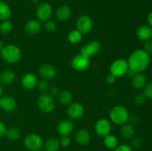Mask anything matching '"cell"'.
Wrapping results in <instances>:
<instances>
[{
  "label": "cell",
  "mask_w": 152,
  "mask_h": 151,
  "mask_svg": "<svg viewBox=\"0 0 152 151\" xmlns=\"http://www.w3.org/2000/svg\"><path fill=\"white\" fill-rule=\"evenodd\" d=\"M150 61V55L143 49H139L131 54L127 62L130 69L136 73H140L148 68Z\"/></svg>",
  "instance_id": "cell-1"
},
{
  "label": "cell",
  "mask_w": 152,
  "mask_h": 151,
  "mask_svg": "<svg viewBox=\"0 0 152 151\" xmlns=\"http://www.w3.org/2000/svg\"><path fill=\"white\" fill-rule=\"evenodd\" d=\"M111 121L117 125H123L129 121L130 115L125 107L117 105L111 110L109 113Z\"/></svg>",
  "instance_id": "cell-2"
},
{
  "label": "cell",
  "mask_w": 152,
  "mask_h": 151,
  "mask_svg": "<svg viewBox=\"0 0 152 151\" xmlns=\"http://www.w3.org/2000/svg\"><path fill=\"white\" fill-rule=\"evenodd\" d=\"M1 58L4 62L9 64H14L19 62L22 56V52L19 47L15 44L4 45L0 52Z\"/></svg>",
  "instance_id": "cell-3"
},
{
  "label": "cell",
  "mask_w": 152,
  "mask_h": 151,
  "mask_svg": "<svg viewBox=\"0 0 152 151\" xmlns=\"http://www.w3.org/2000/svg\"><path fill=\"white\" fill-rule=\"evenodd\" d=\"M37 105H38L40 110L42 111L43 113H49L54 110L56 103H55L53 98L50 94L43 93L38 98Z\"/></svg>",
  "instance_id": "cell-4"
},
{
  "label": "cell",
  "mask_w": 152,
  "mask_h": 151,
  "mask_svg": "<svg viewBox=\"0 0 152 151\" xmlns=\"http://www.w3.org/2000/svg\"><path fill=\"white\" fill-rule=\"evenodd\" d=\"M25 145L31 151H39L43 147L44 142L41 136L37 133H30L25 138Z\"/></svg>",
  "instance_id": "cell-5"
},
{
  "label": "cell",
  "mask_w": 152,
  "mask_h": 151,
  "mask_svg": "<svg viewBox=\"0 0 152 151\" xmlns=\"http://www.w3.org/2000/svg\"><path fill=\"white\" fill-rule=\"evenodd\" d=\"M129 69L128 62L125 59H117L114 61L110 66V73L116 78L126 75Z\"/></svg>",
  "instance_id": "cell-6"
},
{
  "label": "cell",
  "mask_w": 152,
  "mask_h": 151,
  "mask_svg": "<svg viewBox=\"0 0 152 151\" xmlns=\"http://www.w3.org/2000/svg\"><path fill=\"white\" fill-rule=\"evenodd\" d=\"M94 129L98 136L100 137H105L111 133L112 126L110 121L106 118H99L95 123Z\"/></svg>",
  "instance_id": "cell-7"
},
{
  "label": "cell",
  "mask_w": 152,
  "mask_h": 151,
  "mask_svg": "<svg viewBox=\"0 0 152 151\" xmlns=\"http://www.w3.org/2000/svg\"><path fill=\"white\" fill-rule=\"evenodd\" d=\"M91 64L90 58L83 54H78L74 56L71 60V66L77 71H84L89 67Z\"/></svg>",
  "instance_id": "cell-8"
},
{
  "label": "cell",
  "mask_w": 152,
  "mask_h": 151,
  "mask_svg": "<svg viewBox=\"0 0 152 151\" xmlns=\"http://www.w3.org/2000/svg\"><path fill=\"white\" fill-rule=\"evenodd\" d=\"M53 10L49 3L42 2L39 4L36 11V15L39 22H46L51 17Z\"/></svg>",
  "instance_id": "cell-9"
},
{
  "label": "cell",
  "mask_w": 152,
  "mask_h": 151,
  "mask_svg": "<svg viewBox=\"0 0 152 151\" xmlns=\"http://www.w3.org/2000/svg\"><path fill=\"white\" fill-rule=\"evenodd\" d=\"M85 109L83 105L80 102H74L68 105L67 109V114L70 118L74 120L80 119L84 114Z\"/></svg>",
  "instance_id": "cell-10"
},
{
  "label": "cell",
  "mask_w": 152,
  "mask_h": 151,
  "mask_svg": "<svg viewBox=\"0 0 152 151\" xmlns=\"http://www.w3.org/2000/svg\"><path fill=\"white\" fill-rule=\"evenodd\" d=\"M100 43L96 40H93L82 47V48L80 49V53L90 58L97 54L100 50Z\"/></svg>",
  "instance_id": "cell-11"
},
{
  "label": "cell",
  "mask_w": 152,
  "mask_h": 151,
  "mask_svg": "<svg viewBox=\"0 0 152 151\" xmlns=\"http://www.w3.org/2000/svg\"><path fill=\"white\" fill-rule=\"evenodd\" d=\"M93 28L92 19L87 15H83L78 19L77 22V30L82 34H87Z\"/></svg>",
  "instance_id": "cell-12"
},
{
  "label": "cell",
  "mask_w": 152,
  "mask_h": 151,
  "mask_svg": "<svg viewBox=\"0 0 152 151\" xmlns=\"http://www.w3.org/2000/svg\"><path fill=\"white\" fill-rule=\"evenodd\" d=\"M17 107L16 100L10 96H5L1 98V108L6 113H13Z\"/></svg>",
  "instance_id": "cell-13"
},
{
  "label": "cell",
  "mask_w": 152,
  "mask_h": 151,
  "mask_svg": "<svg viewBox=\"0 0 152 151\" xmlns=\"http://www.w3.org/2000/svg\"><path fill=\"white\" fill-rule=\"evenodd\" d=\"M39 72L40 76L46 80L53 79L57 74L56 68L50 64H44L42 65L39 68Z\"/></svg>",
  "instance_id": "cell-14"
},
{
  "label": "cell",
  "mask_w": 152,
  "mask_h": 151,
  "mask_svg": "<svg viewBox=\"0 0 152 151\" xmlns=\"http://www.w3.org/2000/svg\"><path fill=\"white\" fill-rule=\"evenodd\" d=\"M74 123L69 119H64L59 123L57 126V132L62 136H69L74 130Z\"/></svg>",
  "instance_id": "cell-15"
},
{
  "label": "cell",
  "mask_w": 152,
  "mask_h": 151,
  "mask_svg": "<svg viewBox=\"0 0 152 151\" xmlns=\"http://www.w3.org/2000/svg\"><path fill=\"white\" fill-rule=\"evenodd\" d=\"M38 78L34 73H26L22 78V84L27 90H33L37 85Z\"/></svg>",
  "instance_id": "cell-16"
},
{
  "label": "cell",
  "mask_w": 152,
  "mask_h": 151,
  "mask_svg": "<svg viewBox=\"0 0 152 151\" xmlns=\"http://www.w3.org/2000/svg\"><path fill=\"white\" fill-rule=\"evenodd\" d=\"M137 37L140 40L146 41L151 39L152 38V28L148 25H141L137 29Z\"/></svg>",
  "instance_id": "cell-17"
},
{
  "label": "cell",
  "mask_w": 152,
  "mask_h": 151,
  "mask_svg": "<svg viewBox=\"0 0 152 151\" xmlns=\"http://www.w3.org/2000/svg\"><path fill=\"white\" fill-rule=\"evenodd\" d=\"M42 24L39 20H32L29 21L26 23L25 26V30L28 34L31 36L37 35L41 31Z\"/></svg>",
  "instance_id": "cell-18"
},
{
  "label": "cell",
  "mask_w": 152,
  "mask_h": 151,
  "mask_svg": "<svg viewBox=\"0 0 152 151\" xmlns=\"http://www.w3.org/2000/svg\"><path fill=\"white\" fill-rule=\"evenodd\" d=\"M132 86L135 89L140 90L142 89L147 84V77L143 73H137L132 78Z\"/></svg>",
  "instance_id": "cell-19"
},
{
  "label": "cell",
  "mask_w": 152,
  "mask_h": 151,
  "mask_svg": "<svg viewBox=\"0 0 152 151\" xmlns=\"http://www.w3.org/2000/svg\"><path fill=\"white\" fill-rule=\"evenodd\" d=\"M75 139L77 143L80 144H88L91 141L90 133L86 129H80L76 133Z\"/></svg>",
  "instance_id": "cell-20"
},
{
  "label": "cell",
  "mask_w": 152,
  "mask_h": 151,
  "mask_svg": "<svg viewBox=\"0 0 152 151\" xmlns=\"http://www.w3.org/2000/svg\"><path fill=\"white\" fill-rule=\"evenodd\" d=\"M71 9L68 5H62L56 10V16L58 20L61 22L66 21L71 17Z\"/></svg>",
  "instance_id": "cell-21"
},
{
  "label": "cell",
  "mask_w": 152,
  "mask_h": 151,
  "mask_svg": "<svg viewBox=\"0 0 152 151\" xmlns=\"http://www.w3.org/2000/svg\"><path fill=\"white\" fill-rule=\"evenodd\" d=\"M16 75L11 70H4L0 74V84L2 85H9L13 83Z\"/></svg>",
  "instance_id": "cell-22"
},
{
  "label": "cell",
  "mask_w": 152,
  "mask_h": 151,
  "mask_svg": "<svg viewBox=\"0 0 152 151\" xmlns=\"http://www.w3.org/2000/svg\"><path fill=\"white\" fill-rule=\"evenodd\" d=\"M12 14L11 8L6 2L0 0V21L8 20Z\"/></svg>",
  "instance_id": "cell-23"
},
{
  "label": "cell",
  "mask_w": 152,
  "mask_h": 151,
  "mask_svg": "<svg viewBox=\"0 0 152 151\" xmlns=\"http://www.w3.org/2000/svg\"><path fill=\"white\" fill-rule=\"evenodd\" d=\"M135 134V130L133 125L130 124H125L120 130V135L124 139H131Z\"/></svg>",
  "instance_id": "cell-24"
},
{
  "label": "cell",
  "mask_w": 152,
  "mask_h": 151,
  "mask_svg": "<svg viewBox=\"0 0 152 151\" xmlns=\"http://www.w3.org/2000/svg\"><path fill=\"white\" fill-rule=\"evenodd\" d=\"M60 146V142L59 139H56V138L49 139L43 144L44 150L45 151H58Z\"/></svg>",
  "instance_id": "cell-25"
},
{
  "label": "cell",
  "mask_w": 152,
  "mask_h": 151,
  "mask_svg": "<svg viewBox=\"0 0 152 151\" xmlns=\"http://www.w3.org/2000/svg\"><path fill=\"white\" fill-rule=\"evenodd\" d=\"M58 97H59V102L62 105H69L70 104L72 103L73 95L68 90H64V91L60 92Z\"/></svg>",
  "instance_id": "cell-26"
},
{
  "label": "cell",
  "mask_w": 152,
  "mask_h": 151,
  "mask_svg": "<svg viewBox=\"0 0 152 151\" xmlns=\"http://www.w3.org/2000/svg\"><path fill=\"white\" fill-rule=\"evenodd\" d=\"M104 144L108 149H115L118 146V139L114 135H108L104 137Z\"/></svg>",
  "instance_id": "cell-27"
},
{
  "label": "cell",
  "mask_w": 152,
  "mask_h": 151,
  "mask_svg": "<svg viewBox=\"0 0 152 151\" xmlns=\"http://www.w3.org/2000/svg\"><path fill=\"white\" fill-rule=\"evenodd\" d=\"M6 138L10 141H16L21 136V130L18 127H13L7 130L5 134Z\"/></svg>",
  "instance_id": "cell-28"
},
{
  "label": "cell",
  "mask_w": 152,
  "mask_h": 151,
  "mask_svg": "<svg viewBox=\"0 0 152 151\" xmlns=\"http://www.w3.org/2000/svg\"><path fill=\"white\" fill-rule=\"evenodd\" d=\"M82 38H83V34L77 30H74L68 33V41L73 44H79L81 41Z\"/></svg>",
  "instance_id": "cell-29"
},
{
  "label": "cell",
  "mask_w": 152,
  "mask_h": 151,
  "mask_svg": "<svg viewBox=\"0 0 152 151\" xmlns=\"http://www.w3.org/2000/svg\"><path fill=\"white\" fill-rule=\"evenodd\" d=\"M13 30V24L10 21H2L0 24V33L2 35H7Z\"/></svg>",
  "instance_id": "cell-30"
},
{
  "label": "cell",
  "mask_w": 152,
  "mask_h": 151,
  "mask_svg": "<svg viewBox=\"0 0 152 151\" xmlns=\"http://www.w3.org/2000/svg\"><path fill=\"white\" fill-rule=\"evenodd\" d=\"M37 87L38 90L43 93H47L48 91H49L50 88V84H49V82L46 79H42L40 81H38Z\"/></svg>",
  "instance_id": "cell-31"
},
{
  "label": "cell",
  "mask_w": 152,
  "mask_h": 151,
  "mask_svg": "<svg viewBox=\"0 0 152 151\" xmlns=\"http://www.w3.org/2000/svg\"><path fill=\"white\" fill-rule=\"evenodd\" d=\"M44 28L47 32L53 33L54 31H56V28H57V25L54 21L48 20L45 22Z\"/></svg>",
  "instance_id": "cell-32"
},
{
  "label": "cell",
  "mask_w": 152,
  "mask_h": 151,
  "mask_svg": "<svg viewBox=\"0 0 152 151\" xmlns=\"http://www.w3.org/2000/svg\"><path fill=\"white\" fill-rule=\"evenodd\" d=\"M143 95L146 99H152V81L147 83L144 87Z\"/></svg>",
  "instance_id": "cell-33"
},
{
  "label": "cell",
  "mask_w": 152,
  "mask_h": 151,
  "mask_svg": "<svg viewBox=\"0 0 152 151\" xmlns=\"http://www.w3.org/2000/svg\"><path fill=\"white\" fill-rule=\"evenodd\" d=\"M134 103L138 106H142L146 102V98L143 94H138L134 98Z\"/></svg>",
  "instance_id": "cell-34"
},
{
  "label": "cell",
  "mask_w": 152,
  "mask_h": 151,
  "mask_svg": "<svg viewBox=\"0 0 152 151\" xmlns=\"http://www.w3.org/2000/svg\"><path fill=\"white\" fill-rule=\"evenodd\" d=\"M142 141L140 137H135L132 141V146L134 148H140L142 146Z\"/></svg>",
  "instance_id": "cell-35"
},
{
  "label": "cell",
  "mask_w": 152,
  "mask_h": 151,
  "mask_svg": "<svg viewBox=\"0 0 152 151\" xmlns=\"http://www.w3.org/2000/svg\"><path fill=\"white\" fill-rule=\"evenodd\" d=\"M60 142V144L62 145V147H67L70 145L71 144V139L68 136H62V139L61 140L59 141Z\"/></svg>",
  "instance_id": "cell-36"
},
{
  "label": "cell",
  "mask_w": 152,
  "mask_h": 151,
  "mask_svg": "<svg viewBox=\"0 0 152 151\" xmlns=\"http://www.w3.org/2000/svg\"><path fill=\"white\" fill-rule=\"evenodd\" d=\"M144 50L148 53V54H152V40H148L145 41L144 44Z\"/></svg>",
  "instance_id": "cell-37"
},
{
  "label": "cell",
  "mask_w": 152,
  "mask_h": 151,
  "mask_svg": "<svg viewBox=\"0 0 152 151\" xmlns=\"http://www.w3.org/2000/svg\"><path fill=\"white\" fill-rule=\"evenodd\" d=\"M114 151H133L132 148L130 146L126 144H122L120 146H117L115 148Z\"/></svg>",
  "instance_id": "cell-38"
},
{
  "label": "cell",
  "mask_w": 152,
  "mask_h": 151,
  "mask_svg": "<svg viewBox=\"0 0 152 151\" xmlns=\"http://www.w3.org/2000/svg\"><path fill=\"white\" fill-rule=\"evenodd\" d=\"M7 127H6L5 124L0 120V139L4 136H5L6 132H7Z\"/></svg>",
  "instance_id": "cell-39"
},
{
  "label": "cell",
  "mask_w": 152,
  "mask_h": 151,
  "mask_svg": "<svg viewBox=\"0 0 152 151\" xmlns=\"http://www.w3.org/2000/svg\"><path fill=\"white\" fill-rule=\"evenodd\" d=\"M59 93H60V91H59V90L58 87H51V88H50L48 94H50V96L53 98V97H56V96H59Z\"/></svg>",
  "instance_id": "cell-40"
},
{
  "label": "cell",
  "mask_w": 152,
  "mask_h": 151,
  "mask_svg": "<svg viewBox=\"0 0 152 151\" xmlns=\"http://www.w3.org/2000/svg\"><path fill=\"white\" fill-rule=\"evenodd\" d=\"M116 78H116L114 75H112V74L110 73L109 75H108V76L106 77L107 83H108V84H114V83L116 81Z\"/></svg>",
  "instance_id": "cell-41"
},
{
  "label": "cell",
  "mask_w": 152,
  "mask_h": 151,
  "mask_svg": "<svg viewBox=\"0 0 152 151\" xmlns=\"http://www.w3.org/2000/svg\"><path fill=\"white\" fill-rule=\"evenodd\" d=\"M137 73L135 72V71H134V70H132V69H130V68H129V70H128V71H127V73H126V74H127V76H128L129 77V78H133L134 76H135V74H136Z\"/></svg>",
  "instance_id": "cell-42"
},
{
  "label": "cell",
  "mask_w": 152,
  "mask_h": 151,
  "mask_svg": "<svg viewBox=\"0 0 152 151\" xmlns=\"http://www.w3.org/2000/svg\"><path fill=\"white\" fill-rule=\"evenodd\" d=\"M148 19V25H149V26L152 28V11L150 12V13L148 16V19Z\"/></svg>",
  "instance_id": "cell-43"
},
{
  "label": "cell",
  "mask_w": 152,
  "mask_h": 151,
  "mask_svg": "<svg viewBox=\"0 0 152 151\" xmlns=\"http://www.w3.org/2000/svg\"><path fill=\"white\" fill-rule=\"evenodd\" d=\"M3 93H4V88H3L2 84H0V98L2 96Z\"/></svg>",
  "instance_id": "cell-44"
},
{
  "label": "cell",
  "mask_w": 152,
  "mask_h": 151,
  "mask_svg": "<svg viewBox=\"0 0 152 151\" xmlns=\"http://www.w3.org/2000/svg\"><path fill=\"white\" fill-rule=\"evenodd\" d=\"M4 47V42H3V41L1 39H0V52H1V50H2L3 47Z\"/></svg>",
  "instance_id": "cell-45"
},
{
  "label": "cell",
  "mask_w": 152,
  "mask_h": 151,
  "mask_svg": "<svg viewBox=\"0 0 152 151\" xmlns=\"http://www.w3.org/2000/svg\"><path fill=\"white\" fill-rule=\"evenodd\" d=\"M0 107H1V98H0Z\"/></svg>",
  "instance_id": "cell-46"
},
{
  "label": "cell",
  "mask_w": 152,
  "mask_h": 151,
  "mask_svg": "<svg viewBox=\"0 0 152 151\" xmlns=\"http://www.w3.org/2000/svg\"></svg>",
  "instance_id": "cell-47"
}]
</instances>
